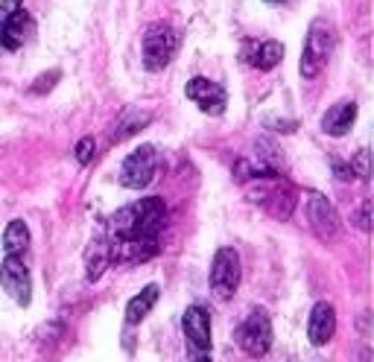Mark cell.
Wrapping results in <instances>:
<instances>
[{
  "mask_svg": "<svg viewBox=\"0 0 374 362\" xmlns=\"http://www.w3.org/2000/svg\"><path fill=\"white\" fill-rule=\"evenodd\" d=\"M27 245H29V228H27V222L12 219L6 225V234H3L6 254H21V252H27Z\"/></svg>",
  "mask_w": 374,
  "mask_h": 362,
  "instance_id": "cell-17",
  "label": "cell"
},
{
  "mask_svg": "<svg viewBox=\"0 0 374 362\" xmlns=\"http://www.w3.org/2000/svg\"><path fill=\"white\" fill-rule=\"evenodd\" d=\"M208 281H210V292H214L220 301H229L237 292V287H240V254L231 249V245H222V249L214 254Z\"/></svg>",
  "mask_w": 374,
  "mask_h": 362,
  "instance_id": "cell-3",
  "label": "cell"
},
{
  "mask_svg": "<svg viewBox=\"0 0 374 362\" xmlns=\"http://www.w3.org/2000/svg\"><path fill=\"white\" fill-rule=\"evenodd\" d=\"M94 158V138H82L76 143V161L79 164H91Z\"/></svg>",
  "mask_w": 374,
  "mask_h": 362,
  "instance_id": "cell-18",
  "label": "cell"
},
{
  "mask_svg": "<svg viewBox=\"0 0 374 362\" xmlns=\"http://www.w3.org/2000/svg\"><path fill=\"white\" fill-rule=\"evenodd\" d=\"M182 331H185V342H187V354L193 359H208L210 356V316L208 310L193 304L185 310L182 319Z\"/></svg>",
  "mask_w": 374,
  "mask_h": 362,
  "instance_id": "cell-6",
  "label": "cell"
},
{
  "mask_svg": "<svg viewBox=\"0 0 374 362\" xmlns=\"http://www.w3.org/2000/svg\"><path fill=\"white\" fill-rule=\"evenodd\" d=\"M56 79H59V71H53V73H47V76H38V79H36V82H38V85H32V94H44V91H50Z\"/></svg>",
  "mask_w": 374,
  "mask_h": 362,
  "instance_id": "cell-21",
  "label": "cell"
},
{
  "mask_svg": "<svg viewBox=\"0 0 374 362\" xmlns=\"http://www.w3.org/2000/svg\"><path fill=\"white\" fill-rule=\"evenodd\" d=\"M237 345L249 356H264L272 345V321L266 310H252L243 324L237 327Z\"/></svg>",
  "mask_w": 374,
  "mask_h": 362,
  "instance_id": "cell-4",
  "label": "cell"
},
{
  "mask_svg": "<svg viewBox=\"0 0 374 362\" xmlns=\"http://www.w3.org/2000/svg\"><path fill=\"white\" fill-rule=\"evenodd\" d=\"M331 53H333V27L324 18H316L310 24V29H307L301 61H299V73L304 79H316L324 64H328Z\"/></svg>",
  "mask_w": 374,
  "mask_h": 362,
  "instance_id": "cell-1",
  "label": "cell"
},
{
  "mask_svg": "<svg viewBox=\"0 0 374 362\" xmlns=\"http://www.w3.org/2000/svg\"><path fill=\"white\" fill-rule=\"evenodd\" d=\"M354 120H357V103L354 100H343V103H336V106H331L328 111H324L322 131L324 135H331V138H343L345 131L354 126Z\"/></svg>",
  "mask_w": 374,
  "mask_h": 362,
  "instance_id": "cell-12",
  "label": "cell"
},
{
  "mask_svg": "<svg viewBox=\"0 0 374 362\" xmlns=\"http://www.w3.org/2000/svg\"><path fill=\"white\" fill-rule=\"evenodd\" d=\"M29 29H32L29 15L24 12V6H18L12 15H6V18L0 21V47H3V50H18V47H24Z\"/></svg>",
  "mask_w": 374,
  "mask_h": 362,
  "instance_id": "cell-10",
  "label": "cell"
},
{
  "mask_svg": "<svg viewBox=\"0 0 374 362\" xmlns=\"http://www.w3.org/2000/svg\"><path fill=\"white\" fill-rule=\"evenodd\" d=\"M304 210H307V225H310V231L324 240V242H331L339 237V228H343V222H339V213L336 208L324 199L322 193H307L304 196Z\"/></svg>",
  "mask_w": 374,
  "mask_h": 362,
  "instance_id": "cell-5",
  "label": "cell"
},
{
  "mask_svg": "<svg viewBox=\"0 0 374 362\" xmlns=\"http://www.w3.org/2000/svg\"><path fill=\"white\" fill-rule=\"evenodd\" d=\"M0 287L9 292V298L15 304L27 307L32 301V281H29V269L18 254H6L0 263Z\"/></svg>",
  "mask_w": 374,
  "mask_h": 362,
  "instance_id": "cell-8",
  "label": "cell"
},
{
  "mask_svg": "<svg viewBox=\"0 0 374 362\" xmlns=\"http://www.w3.org/2000/svg\"><path fill=\"white\" fill-rule=\"evenodd\" d=\"M155 170H158V152L155 146H141L123 161V167L117 173V181L129 190H141L146 187L150 181L155 178Z\"/></svg>",
  "mask_w": 374,
  "mask_h": 362,
  "instance_id": "cell-7",
  "label": "cell"
},
{
  "mask_svg": "<svg viewBox=\"0 0 374 362\" xmlns=\"http://www.w3.org/2000/svg\"><path fill=\"white\" fill-rule=\"evenodd\" d=\"M152 117L146 111H126L123 117L117 120V126H115V131H111V140H126V138H132L138 129H143L146 123H150Z\"/></svg>",
  "mask_w": 374,
  "mask_h": 362,
  "instance_id": "cell-16",
  "label": "cell"
},
{
  "mask_svg": "<svg viewBox=\"0 0 374 362\" xmlns=\"http://www.w3.org/2000/svg\"><path fill=\"white\" fill-rule=\"evenodd\" d=\"M368 210H371V205L363 202L360 210H357V213H354V219H351L357 228H360V231H368V228H371V222H368Z\"/></svg>",
  "mask_w": 374,
  "mask_h": 362,
  "instance_id": "cell-20",
  "label": "cell"
},
{
  "mask_svg": "<svg viewBox=\"0 0 374 362\" xmlns=\"http://www.w3.org/2000/svg\"><path fill=\"white\" fill-rule=\"evenodd\" d=\"M155 301H158V287H155V284L143 287L141 295H135V298L126 304V321H129V324L143 321L146 316H150V310L155 307Z\"/></svg>",
  "mask_w": 374,
  "mask_h": 362,
  "instance_id": "cell-15",
  "label": "cell"
},
{
  "mask_svg": "<svg viewBox=\"0 0 374 362\" xmlns=\"http://www.w3.org/2000/svg\"><path fill=\"white\" fill-rule=\"evenodd\" d=\"M246 59L257 71H272L275 64L284 59V44L281 41H260L252 47V53H246Z\"/></svg>",
  "mask_w": 374,
  "mask_h": 362,
  "instance_id": "cell-14",
  "label": "cell"
},
{
  "mask_svg": "<svg viewBox=\"0 0 374 362\" xmlns=\"http://www.w3.org/2000/svg\"><path fill=\"white\" fill-rule=\"evenodd\" d=\"M336 333V312L328 301H319L310 310V321H307V336L313 345H328Z\"/></svg>",
  "mask_w": 374,
  "mask_h": 362,
  "instance_id": "cell-11",
  "label": "cell"
},
{
  "mask_svg": "<svg viewBox=\"0 0 374 362\" xmlns=\"http://www.w3.org/2000/svg\"><path fill=\"white\" fill-rule=\"evenodd\" d=\"M351 170H354V175L368 178V152H366V150H360V152H357V161L351 164Z\"/></svg>",
  "mask_w": 374,
  "mask_h": 362,
  "instance_id": "cell-19",
  "label": "cell"
},
{
  "mask_svg": "<svg viewBox=\"0 0 374 362\" xmlns=\"http://www.w3.org/2000/svg\"><path fill=\"white\" fill-rule=\"evenodd\" d=\"M185 94H187V100L193 106H199V111L214 114V117H217V114H222L225 111V103H229V94H225V88L220 85V82L205 79V76H193L187 82Z\"/></svg>",
  "mask_w": 374,
  "mask_h": 362,
  "instance_id": "cell-9",
  "label": "cell"
},
{
  "mask_svg": "<svg viewBox=\"0 0 374 362\" xmlns=\"http://www.w3.org/2000/svg\"><path fill=\"white\" fill-rule=\"evenodd\" d=\"M108 263H111L108 240H106V237H96V240L88 245V254H85V277H88V281H100Z\"/></svg>",
  "mask_w": 374,
  "mask_h": 362,
  "instance_id": "cell-13",
  "label": "cell"
},
{
  "mask_svg": "<svg viewBox=\"0 0 374 362\" xmlns=\"http://www.w3.org/2000/svg\"><path fill=\"white\" fill-rule=\"evenodd\" d=\"M175 50H178V36L170 24L155 21L146 27V32H143V68L146 71L150 73L164 71L173 61Z\"/></svg>",
  "mask_w": 374,
  "mask_h": 362,
  "instance_id": "cell-2",
  "label": "cell"
}]
</instances>
